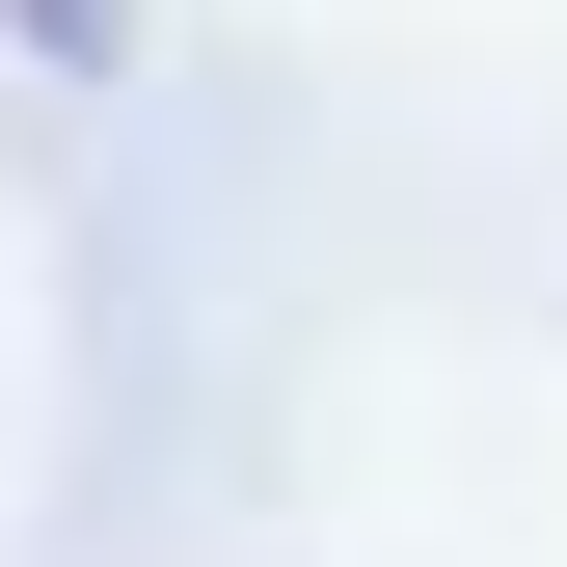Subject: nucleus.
Segmentation results:
<instances>
[{
    "mask_svg": "<svg viewBox=\"0 0 567 567\" xmlns=\"http://www.w3.org/2000/svg\"><path fill=\"white\" fill-rule=\"evenodd\" d=\"M0 28H54V54H109V0H0Z\"/></svg>",
    "mask_w": 567,
    "mask_h": 567,
    "instance_id": "f257e3e1",
    "label": "nucleus"
}]
</instances>
